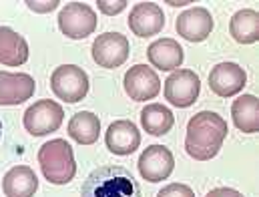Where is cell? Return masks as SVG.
<instances>
[{
    "label": "cell",
    "instance_id": "15",
    "mask_svg": "<svg viewBox=\"0 0 259 197\" xmlns=\"http://www.w3.org/2000/svg\"><path fill=\"white\" fill-rule=\"evenodd\" d=\"M105 141H107V149L111 153L131 155L141 145V133L133 121L123 119V121L111 123V127L107 129V135H105Z\"/></svg>",
    "mask_w": 259,
    "mask_h": 197
},
{
    "label": "cell",
    "instance_id": "27",
    "mask_svg": "<svg viewBox=\"0 0 259 197\" xmlns=\"http://www.w3.org/2000/svg\"><path fill=\"white\" fill-rule=\"evenodd\" d=\"M167 4H171V6H183V4H191V2H167Z\"/></svg>",
    "mask_w": 259,
    "mask_h": 197
},
{
    "label": "cell",
    "instance_id": "14",
    "mask_svg": "<svg viewBox=\"0 0 259 197\" xmlns=\"http://www.w3.org/2000/svg\"><path fill=\"white\" fill-rule=\"evenodd\" d=\"M175 28H177V34L183 36L185 41L201 43L213 30V16H211V12L207 8L193 6V8H189V10H185L183 14L177 16Z\"/></svg>",
    "mask_w": 259,
    "mask_h": 197
},
{
    "label": "cell",
    "instance_id": "10",
    "mask_svg": "<svg viewBox=\"0 0 259 197\" xmlns=\"http://www.w3.org/2000/svg\"><path fill=\"white\" fill-rule=\"evenodd\" d=\"M247 85V72L237 63H219L209 72V89L217 97H235Z\"/></svg>",
    "mask_w": 259,
    "mask_h": 197
},
{
    "label": "cell",
    "instance_id": "26",
    "mask_svg": "<svg viewBox=\"0 0 259 197\" xmlns=\"http://www.w3.org/2000/svg\"><path fill=\"white\" fill-rule=\"evenodd\" d=\"M205 197H243L239 191L235 189H229V187H217V189H211Z\"/></svg>",
    "mask_w": 259,
    "mask_h": 197
},
{
    "label": "cell",
    "instance_id": "12",
    "mask_svg": "<svg viewBox=\"0 0 259 197\" xmlns=\"http://www.w3.org/2000/svg\"><path fill=\"white\" fill-rule=\"evenodd\" d=\"M36 91V83L26 72L0 70V107H14L28 101Z\"/></svg>",
    "mask_w": 259,
    "mask_h": 197
},
{
    "label": "cell",
    "instance_id": "22",
    "mask_svg": "<svg viewBox=\"0 0 259 197\" xmlns=\"http://www.w3.org/2000/svg\"><path fill=\"white\" fill-rule=\"evenodd\" d=\"M68 135L78 145H93L101 135V121L91 111H80L68 121Z\"/></svg>",
    "mask_w": 259,
    "mask_h": 197
},
{
    "label": "cell",
    "instance_id": "25",
    "mask_svg": "<svg viewBox=\"0 0 259 197\" xmlns=\"http://www.w3.org/2000/svg\"><path fill=\"white\" fill-rule=\"evenodd\" d=\"M59 0H26V6L30 8V10H34V12H40V14H45V12H53V10H57L59 8Z\"/></svg>",
    "mask_w": 259,
    "mask_h": 197
},
{
    "label": "cell",
    "instance_id": "28",
    "mask_svg": "<svg viewBox=\"0 0 259 197\" xmlns=\"http://www.w3.org/2000/svg\"><path fill=\"white\" fill-rule=\"evenodd\" d=\"M0 137H2V123H0Z\"/></svg>",
    "mask_w": 259,
    "mask_h": 197
},
{
    "label": "cell",
    "instance_id": "2",
    "mask_svg": "<svg viewBox=\"0 0 259 197\" xmlns=\"http://www.w3.org/2000/svg\"><path fill=\"white\" fill-rule=\"evenodd\" d=\"M80 197H143L141 185L129 169L105 165L95 169L82 183Z\"/></svg>",
    "mask_w": 259,
    "mask_h": 197
},
{
    "label": "cell",
    "instance_id": "8",
    "mask_svg": "<svg viewBox=\"0 0 259 197\" xmlns=\"http://www.w3.org/2000/svg\"><path fill=\"white\" fill-rule=\"evenodd\" d=\"M129 55V38L121 32H105L93 43V59L103 68H117L125 65Z\"/></svg>",
    "mask_w": 259,
    "mask_h": 197
},
{
    "label": "cell",
    "instance_id": "17",
    "mask_svg": "<svg viewBox=\"0 0 259 197\" xmlns=\"http://www.w3.org/2000/svg\"><path fill=\"white\" fill-rule=\"evenodd\" d=\"M38 189L36 173L26 165L12 167L2 179V191L6 197H32Z\"/></svg>",
    "mask_w": 259,
    "mask_h": 197
},
{
    "label": "cell",
    "instance_id": "20",
    "mask_svg": "<svg viewBox=\"0 0 259 197\" xmlns=\"http://www.w3.org/2000/svg\"><path fill=\"white\" fill-rule=\"evenodd\" d=\"M229 32L237 45H253L259 41V14L251 8L237 10L231 16Z\"/></svg>",
    "mask_w": 259,
    "mask_h": 197
},
{
    "label": "cell",
    "instance_id": "6",
    "mask_svg": "<svg viewBox=\"0 0 259 197\" xmlns=\"http://www.w3.org/2000/svg\"><path fill=\"white\" fill-rule=\"evenodd\" d=\"M65 119V111L59 103L42 99L32 103L24 113V129L34 137H45L49 133H55Z\"/></svg>",
    "mask_w": 259,
    "mask_h": 197
},
{
    "label": "cell",
    "instance_id": "24",
    "mask_svg": "<svg viewBox=\"0 0 259 197\" xmlns=\"http://www.w3.org/2000/svg\"><path fill=\"white\" fill-rule=\"evenodd\" d=\"M127 0H97V6L103 14H109V16H115L119 12H123L127 8Z\"/></svg>",
    "mask_w": 259,
    "mask_h": 197
},
{
    "label": "cell",
    "instance_id": "5",
    "mask_svg": "<svg viewBox=\"0 0 259 197\" xmlns=\"http://www.w3.org/2000/svg\"><path fill=\"white\" fill-rule=\"evenodd\" d=\"M53 93L65 103H78L89 93V76L76 65H63L55 68L51 76Z\"/></svg>",
    "mask_w": 259,
    "mask_h": 197
},
{
    "label": "cell",
    "instance_id": "23",
    "mask_svg": "<svg viewBox=\"0 0 259 197\" xmlns=\"http://www.w3.org/2000/svg\"><path fill=\"white\" fill-rule=\"evenodd\" d=\"M157 197H195L193 189L185 183H171L167 187H163Z\"/></svg>",
    "mask_w": 259,
    "mask_h": 197
},
{
    "label": "cell",
    "instance_id": "1",
    "mask_svg": "<svg viewBox=\"0 0 259 197\" xmlns=\"http://www.w3.org/2000/svg\"><path fill=\"white\" fill-rule=\"evenodd\" d=\"M227 137V123L219 113L201 111L187 123L185 137V151L195 161H209L213 159Z\"/></svg>",
    "mask_w": 259,
    "mask_h": 197
},
{
    "label": "cell",
    "instance_id": "16",
    "mask_svg": "<svg viewBox=\"0 0 259 197\" xmlns=\"http://www.w3.org/2000/svg\"><path fill=\"white\" fill-rule=\"evenodd\" d=\"M147 57L151 65L161 70H177L183 65V47L175 38H159L147 49Z\"/></svg>",
    "mask_w": 259,
    "mask_h": 197
},
{
    "label": "cell",
    "instance_id": "4",
    "mask_svg": "<svg viewBox=\"0 0 259 197\" xmlns=\"http://www.w3.org/2000/svg\"><path fill=\"white\" fill-rule=\"evenodd\" d=\"M97 12L84 2H68L59 12V28L72 41L91 36L97 30Z\"/></svg>",
    "mask_w": 259,
    "mask_h": 197
},
{
    "label": "cell",
    "instance_id": "13",
    "mask_svg": "<svg viewBox=\"0 0 259 197\" xmlns=\"http://www.w3.org/2000/svg\"><path fill=\"white\" fill-rule=\"evenodd\" d=\"M129 28L141 38L155 36L165 28V14L155 2H139L129 12Z\"/></svg>",
    "mask_w": 259,
    "mask_h": 197
},
{
    "label": "cell",
    "instance_id": "9",
    "mask_svg": "<svg viewBox=\"0 0 259 197\" xmlns=\"http://www.w3.org/2000/svg\"><path fill=\"white\" fill-rule=\"evenodd\" d=\"M139 173L149 183L165 181L175 169V157L165 145H151L139 157Z\"/></svg>",
    "mask_w": 259,
    "mask_h": 197
},
{
    "label": "cell",
    "instance_id": "3",
    "mask_svg": "<svg viewBox=\"0 0 259 197\" xmlns=\"http://www.w3.org/2000/svg\"><path fill=\"white\" fill-rule=\"evenodd\" d=\"M38 165L47 181L53 185H66L76 175L74 153L65 139H53L45 143L38 151Z\"/></svg>",
    "mask_w": 259,
    "mask_h": 197
},
{
    "label": "cell",
    "instance_id": "7",
    "mask_svg": "<svg viewBox=\"0 0 259 197\" xmlns=\"http://www.w3.org/2000/svg\"><path fill=\"white\" fill-rule=\"evenodd\" d=\"M199 91H201L199 74L189 68H177L165 81V99L179 109L191 107L199 97Z\"/></svg>",
    "mask_w": 259,
    "mask_h": 197
},
{
    "label": "cell",
    "instance_id": "21",
    "mask_svg": "<svg viewBox=\"0 0 259 197\" xmlns=\"http://www.w3.org/2000/svg\"><path fill=\"white\" fill-rule=\"evenodd\" d=\"M141 125L145 133L153 135V137H161L173 129L175 125V117L171 113L169 107L159 105V103H151L141 111Z\"/></svg>",
    "mask_w": 259,
    "mask_h": 197
},
{
    "label": "cell",
    "instance_id": "19",
    "mask_svg": "<svg viewBox=\"0 0 259 197\" xmlns=\"http://www.w3.org/2000/svg\"><path fill=\"white\" fill-rule=\"evenodd\" d=\"M231 117L235 127L241 133H257L259 131V101L255 95H241L231 105Z\"/></svg>",
    "mask_w": 259,
    "mask_h": 197
},
{
    "label": "cell",
    "instance_id": "18",
    "mask_svg": "<svg viewBox=\"0 0 259 197\" xmlns=\"http://www.w3.org/2000/svg\"><path fill=\"white\" fill-rule=\"evenodd\" d=\"M28 61V43L8 26H0V65L20 66Z\"/></svg>",
    "mask_w": 259,
    "mask_h": 197
},
{
    "label": "cell",
    "instance_id": "11",
    "mask_svg": "<svg viewBox=\"0 0 259 197\" xmlns=\"http://www.w3.org/2000/svg\"><path fill=\"white\" fill-rule=\"evenodd\" d=\"M161 91V81L159 74L147 65H135L125 74V93L129 99L143 103V101H153Z\"/></svg>",
    "mask_w": 259,
    "mask_h": 197
}]
</instances>
